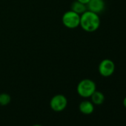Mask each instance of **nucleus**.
<instances>
[{"label":"nucleus","mask_w":126,"mask_h":126,"mask_svg":"<svg viewBox=\"0 0 126 126\" xmlns=\"http://www.w3.org/2000/svg\"><path fill=\"white\" fill-rule=\"evenodd\" d=\"M122 103H123V105H124V107L126 108V96L124 98V99H123V102H122Z\"/></svg>","instance_id":"obj_12"},{"label":"nucleus","mask_w":126,"mask_h":126,"mask_svg":"<svg viewBox=\"0 0 126 126\" xmlns=\"http://www.w3.org/2000/svg\"><path fill=\"white\" fill-rule=\"evenodd\" d=\"M79 26H81V28L86 32H95L100 26L99 14L87 10L85 13L80 15Z\"/></svg>","instance_id":"obj_1"},{"label":"nucleus","mask_w":126,"mask_h":126,"mask_svg":"<svg viewBox=\"0 0 126 126\" xmlns=\"http://www.w3.org/2000/svg\"><path fill=\"white\" fill-rule=\"evenodd\" d=\"M105 8V3L104 0H90L87 4V9L91 12L99 14L102 12Z\"/></svg>","instance_id":"obj_6"},{"label":"nucleus","mask_w":126,"mask_h":126,"mask_svg":"<svg viewBox=\"0 0 126 126\" xmlns=\"http://www.w3.org/2000/svg\"><path fill=\"white\" fill-rule=\"evenodd\" d=\"M115 68L116 66L113 60L110 59H105L100 62L98 71L102 77H109L113 75L115 71Z\"/></svg>","instance_id":"obj_5"},{"label":"nucleus","mask_w":126,"mask_h":126,"mask_svg":"<svg viewBox=\"0 0 126 126\" xmlns=\"http://www.w3.org/2000/svg\"><path fill=\"white\" fill-rule=\"evenodd\" d=\"M96 90V83L90 79H84L81 80L77 87V94L83 98H89Z\"/></svg>","instance_id":"obj_2"},{"label":"nucleus","mask_w":126,"mask_h":126,"mask_svg":"<svg viewBox=\"0 0 126 126\" xmlns=\"http://www.w3.org/2000/svg\"><path fill=\"white\" fill-rule=\"evenodd\" d=\"M32 126H42V125H39V124H36V125H32Z\"/></svg>","instance_id":"obj_13"},{"label":"nucleus","mask_w":126,"mask_h":126,"mask_svg":"<svg viewBox=\"0 0 126 126\" xmlns=\"http://www.w3.org/2000/svg\"><path fill=\"white\" fill-rule=\"evenodd\" d=\"M91 101L94 105H101L105 102V95L102 92L99 91H95L94 94L91 96Z\"/></svg>","instance_id":"obj_8"},{"label":"nucleus","mask_w":126,"mask_h":126,"mask_svg":"<svg viewBox=\"0 0 126 126\" xmlns=\"http://www.w3.org/2000/svg\"><path fill=\"white\" fill-rule=\"evenodd\" d=\"M62 21L63 25L66 28L70 29H74L79 26L80 15L72 11H68L63 14Z\"/></svg>","instance_id":"obj_3"},{"label":"nucleus","mask_w":126,"mask_h":126,"mask_svg":"<svg viewBox=\"0 0 126 126\" xmlns=\"http://www.w3.org/2000/svg\"><path fill=\"white\" fill-rule=\"evenodd\" d=\"M77 1H79V2H82V3H83V4L87 5V4L89 2L90 0H77Z\"/></svg>","instance_id":"obj_11"},{"label":"nucleus","mask_w":126,"mask_h":126,"mask_svg":"<svg viewBox=\"0 0 126 126\" xmlns=\"http://www.w3.org/2000/svg\"><path fill=\"white\" fill-rule=\"evenodd\" d=\"M87 5L77 1H74L72 4H71V11L81 15L83 13H85L86 11H87Z\"/></svg>","instance_id":"obj_9"},{"label":"nucleus","mask_w":126,"mask_h":126,"mask_svg":"<svg viewBox=\"0 0 126 126\" xmlns=\"http://www.w3.org/2000/svg\"><path fill=\"white\" fill-rule=\"evenodd\" d=\"M79 111L85 115L91 114L94 110V105L91 101L89 100H83L79 105Z\"/></svg>","instance_id":"obj_7"},{"label":"nucleus","mask_w":126,"mask_h":126,"mask_svg":"<svg viewBox=\"0 0 126 126\" xmlns=\"http://www.w3.org/2000/svg\"><path fill=\"white\" fill-rule=\"evenodd\" d=\"M68 105V99L63 94H56L53 96L50 101V107L55 112L64 110Z\"/></svg>","instance_id":"obj_4"},{"label":"nucleus","mask_w":126,"mask_h":126,"mask_svg":"<svg viewBox=\"0 0 126 126\" xmlns=\"http://www.w3.org/2000/svg\"><path fill=\"white\" fill-rule=\"evenodd\" d=\"M11 101V96L7 93H2L0 94V105L6 106L10 104Z\"/></svg>","instance_id":"obj_10"}]
</instances>
